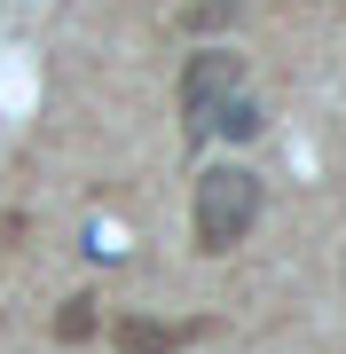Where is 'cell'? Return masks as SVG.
<instances>
[{
	"label": "cell",
	"mask_w": 346,
	"mask_h": 354,
	"mask_svg": "<svg viewBox=\"0 0 346 354\" xmlns=\"http://www.w3.org/2000/svg\"><path fill=\"white\" fill-rule=\"evenodd\" d=\"M55 339H64V346H87V339H95V299H87V291H79V299H64V315H55Z\"/></svg>",
	"instance_id": "5b68a950"
},
{
	"label": "cell",
	"mask_w": 346,
	"mask_h": 354,
	"mask_svg": "<svg viewBox=\"0 0 346 354\" xmlns=\"http://www.w3.org/2000/svg\"><path fill=\"white\" fill-rule=\"evenodd\" d=\"M189 339H205V323H150V315H126V323L110 330L118 354H173V346H189Z\"/></svg>",
	"instance_id": "3957f363"
},
{
	"label": "cell",
	"mask_w": 346,
	"mask_h": 354,
	"mask_svg": "<svg viewBox=\"0 0 346 354\" xmlns=\"http://www.w3.org/2000/svg\"><path fill=\"white\" fill-rule=\"evenodd\" d=\"M197 252H229L260 221V174L252 165H205L197 174Z\"/></svg>",
	"instance_id": "6da1fadb"
},
{
	"label": "cell",
	"mask_w": 346,
	"mask_h": 354,
	"mask_svg": "<svg viewBox=\"0 0 346 354\" xmlns=\"http://www.w3.org/2000/svg\"><path fill=\"white\" fill-rule=\"evenodd\" d=\"M236 8H244V0H197V8H181V24H189V32H213V24H229Z\"/></svg>",
	"instance_id": "8992f818"
},
{
	"label": "cell",
	"mask_w": 346,
	"mask_h": 354,
	"mask_svg": "<svg viewBox=\"0 0 346 354\" xmlns=\"http://www.w3.org/2000/svg\"><path fill=\"white\" fill-rule=\"evenodd\" d=\"M236 95H244V55H229V48L189 55V71H181V127H189V142H205L220 102H236Z\"/></svg>",
	"instance_id": "7a4b0ae2"
},
{
	"label": "cell",
	"mask_w": 346,
	"mask_h": 354,
	"mask_svg": "<svg viewBox=\"0 0 346 354\" xmlns=\"http://www.w3.org/2000/svg\"><path fill=\"white\" fill-rule=\"evenodd\" d=\"M268 118H260V102L252 95H236V102H220V118H213V134H229V142H252Z\"/></svg>",
	"instance_id": "277c9868"
}]
</instances>
